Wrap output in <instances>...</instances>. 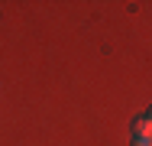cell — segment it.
Instances as JSON below:
<instances>
[{"label":"cell","mask_w":152,"mask_h":146,"mask_svg":"<svg viewBox=\"0 0 152 146\" xmlns=\"http://www.w3.org/2000/svg\"><path fill=\"white\" fill-rule=\"evenodd\" d=\"M133 146H152V136H133Z\"/></svg>","instance_id":"7a4b0ae2"},{"label":"cell","mask_w":152,"mask_h":146,"mask_svg":"<svg viewBox=\"0 0 152 146\" xmlns=\"http://www.w3.org/2000/svg\"><path fill=\"white\" fill-rule=\"evenodd\" d=\"M133 136H152V117L149 114H139L133 120Z\"/></svg>","instance_id":"6da1fadb"}]
</instances>
